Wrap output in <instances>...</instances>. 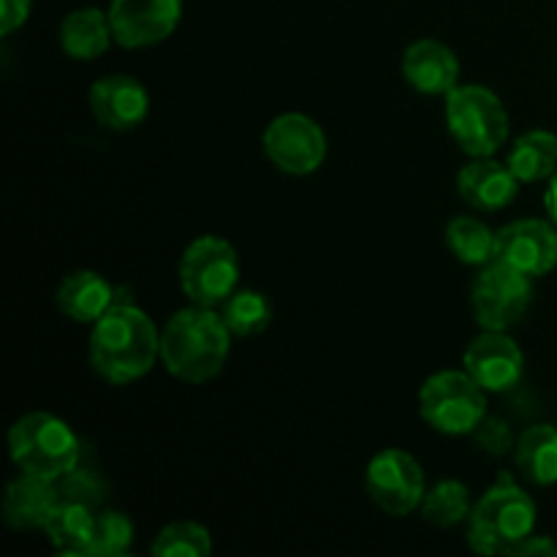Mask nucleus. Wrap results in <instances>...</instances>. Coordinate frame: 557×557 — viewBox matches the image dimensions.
Instances as JSON below:
<instances>
[{
  "instance_id": "f257e3e1",
  "label": "nucleus",
  "mask_w": 557,
  "mask_h": 557,
  "mask_svg": "<svg viewBox=\"0 0 557 557\" xmlns=\"http://www.w3.org/2000/svg\"><path fill=\"white\" fill-rule=\"evenodd\" d=\"M87 351L92 370L103 381L114 386L134 384L145 379L161 357V332L134 302L112 305L92 324Z\"/></svg>"
},
{
  "instance_id": "f03ea898",
  "label": "nucleus",
  "mask_w": 557,
  "mask_h": 557,
  "mask_svg": "<svg viewBox=\"0 0 557 557\" xmlns=\"http://www.w3.org/2000/svg\"><path fill=\"white\" fill-rule=\"evenodd\" d=\"M232 332L218 308L177 310L161 332V362L183 384H207L226 368L232 351Z\"/></svg>"
},
{
  "instance_id": "7ed1b4c3",
  "label": "nucleus",
  "mask_w": 557,
  "mask_h": 557,
  "mask_svg": "<svg viewBox=\"0 0 557 557\" xmlns=\"http://www.w3.org/2000/svg\"><path fill=\"white\" fill-rule=\"evenodd\" d=\"M536 531V504L531 495L500 476L468 517V544L479 555H515V549Z\"/></svg>"
},
{
  "instance_id": "20e7f679",
  "label": "nucleus",
  "mask_w": 557,
  "mask_h": 557,
  "mask_svg": "<svg viewBox=\"0 0 557 557\" xmlns=\"http://www.w3.org/2000/svg\"><path fill=\"white\" fill-rule=\"evenodd\" d=\"M11 462L27 476L58 482L79 466L82 444L69 422L47 411H30L9 430Z\"/></svg>"
},
{
  "instance_id": "39448f33",
  "label": "nucleus",
  "mask_w": 557,
  "mask_h": 557,
  "mask_svg": "<svg viewBox=\"0 0 557 557\" xmlns=\"http://www.w3.org/2000/svg\"><path fill=\"white\" fill-rule=\"evenodd\" d=\"M446 128L471 158H490L509 139V112L484 85H457L446 96Z\"/></svg>"
},
{
  "instance_id": "423d86ee",
  "label": "nucleus",
  "mask_w": 557,
  "mask_h": 557,
  "mask_svg": "<svg viewBox=\"0 0 557 557\" xmlns=\"http://www.w3.org/2000/svg\"><path fill=\"white\" fill-rule=\"evenodd\" d=\"M419 413L444 435H471L487 417V389L468 370H438L419 389Z\"/></svg>"
},
{
  "instance_id": "0eeeda50",
  "label": "nucleus",
  "mask_w": 557,
  "mask_h": 557,
  "mask_svg": "<svg viewBox=\"0 0 557 557\" xmlns=\"http://www.w3.org/2000/svg\"><path fill=\"white\" fill-rule=\"evenodd\" d=\"M180 286L190 305L221 308L239 288V259L228 239L196 237L180 259Z\"/></svg>"
},
{
  "instance_id": "6e6552de",
  "label": "nucleus",
  "mask_w": 557,
  "mask_h": 557,
  "mask_svg": "<svg viewBox=\"0 0 557 557\" xmlns=\"http://www.w3.org/2000/svg\"><path fill=\"white\" fill-rule=\"evenodd\" d=\"M533 277L500 261L479 270L471 286L473 319L482 330L509 332L531 310Z\"/></svg>"
},
{
  "instance_id": "1a4fd4ad",
  "label": "nucleus",
  "mask_w": 557,
  "mask_h": 557,
  "mask_svg": "<svg viewBox=\"0 0 557 557\" xmlns=\"http://www.w3.org/2000/svg\"><path fill=\"white\" fill-rule=\"evenodd\" d=\"M364 490L384 515L408 517L422 506L428 479L417 457L406 449H384L368 462Z\"/></svg>"
},
{
  "instance_id": "9d476101",
  "label": "nucleus",
  "mask_w": 557,
  "mask_h": 557,
  "mask_svg": "<svg viewBox=\"0 0 557 557\" xmlns=\"http://www.w3.org/2000/svg\"><path fill=\"white\" fill-rule=\"evenodd\" d=\"M261 147L272 166L292 177H308L319 172L330 150L324 128L313 117L299 112L277 114L275 120H270L261 136Z\"/></svg>"
},
{
  "instance_id": "9b49d317",
  "label": "nucleus",
  "mask_w": 557,
  "mask_h": 557,
  "mask_svg": "<svg viewBox=\"0 0 557 557\" xmlns=\"http://www.w3.org/2000/svg\"><path fill=\"white\" fill-rule=\"evenodd\" d=\"M493 261L525 272L533 281L557 267V226L542 218L511 221L495 234Z\"/></svg>"
},
{
  "instance_id": "f8f14e48",
  "label": "nucleus",
  "mask_w": 557,
  "mask_h": 557,
  "mask_svg": "<svg viewBox=\"0 0 557 557\" xmlns=\"http://www.w3.org/2000/svg\"><path fill=\"white\" fill-rule=\"evenodd\" d=\"M183 20V0H112L109 22L114 41L125 49H145L166 41Z\"/></svg>"
},
{
  "instance_id": "ddd939ff",
  "label": "nucleus",
  "mask_w": 557,
  "mask_h": 557,
  "mask_svg": "<svg viewBox=\"0 0 557 557\" xmlns=\"http://www.w3.org/2000/svg\"><path fill=\"white\" fill-rule=\"evenodd\" d=\"M462 370H468L482 389L509 392L525 373V354L509 332L484 330L468 343L462 354Z\"/></svg>"
},
{
  "instance_id": "4468645a",
  "label": "nucleus",
  "mask_w": 557,
  "mask_h": 557,
  "mask_svg": "<svg viewBox=\"0 0 557 557\" xmlns=\"http://www.w3.org/2000/svg\"><path fill=\"white\" fill-rule=\"evenodd\" d=\"M87 103H90V112L98 125L120 131V134L139 128L150 114V92L136 76L128 74H112L98 79L90 87Z\"/></svg>"
},
{
  "instance_id": "2eb2a0df",
  "label": "nucleus",
  "mask_w": 557,
  "mask_h": 557,
  "mask_svg": "<svg viewBox=\"0 0 557 557\" xmlns=\"http://www.w3.org/2000/svg\"><path fill=\"white\" fill-rule=\"evenodd\" d=\"M403 76L422 96H449L460 85V60L446 44L419 38L403 52Z\"/></svg>"
},
{
  "instance_id": "dca6fc26",
  "label": "nucleus",
  "mask_w": 557,
  "mask_h": 557,
  "mask_svg": "<svg viewBox=\"0 0 557 557\" xmlns=\"http://www.w3.org/2000/svg\"><path fill=\"white\" fill-rule=\"evenodd\" d=\"M457 194L468 207L482 212H498L509 207L520 194V180L509 163L490 158H473L457 172Z\"/></svg>"
},
{
  "instance_id": "f3484780",
  "label": "nucleus",
  "mask_w": 557,
  "mask_h": 557,
  "mask_svg": "<svg viewBox=\"0 0 557 557\" xmlns=\"http://www.w3.org/2000/svg\"><path fill=\"white\" fill-rule=\"evenodd\" d=\"M60 506L58 482L22 473L9 484L3 498V517L14 531H44Z\"/></svg>"
},
{
  "instance_id": "a211bd4d",
  "label": "nucleus",
  "mask_w": 557,
  "mask_h": 557,
  "mask_svg": "<svg viewBox=\"0 0 557 557\" xmlns=\"http://www.w3.org/2000/svg\"><path fill=\"white\" fill-rule=\"evenodd\" d=\"M117 288L103 275L92 270H76L60 281L54 292V305L65 319L76 324H96L103 313L114 305Z\"/></svg>"
},
{
  "instance_id": "6ab92c4d",
  "label": "nucleus",
  "mask_w": 557,
  "mask_h": 557,
  "mask_svg": "<svg viewBox=\"0 0 557 557\" xmlns=\"http://www.w3.org/2000/svg\"><path fill=\"white\" fill-rule=\"evenodd\" d=\"M60 49H63L69 58L79 60V63H90V60L101 58L109 49V41L114 38L112 22L109 14H103L101 9H76L60 22Z\"/></svg>"
},
{
  "instance_id": "aec40b11",
  "label": "nucleus",
  "mask_w": 557,
  "mask_h": 557,
  "mask_svg": "<svg viewBox=\"0 0 557 557\" xmlns=\"http://www.w3.org/2000/svg\"><path fill=\"white\" fill-rule=\"evenodd\" d=\"M515 466L525 482L536 487L557 484V428L555 424H533L517 438Z\"/></svg>"
},
{
  "instance_id": "412c9836",
  "label": "nucleus",
  "mask_w": 557,
  "mask_h": 557,
  "mask_svg": "<svg viewBox=\"0 0 557 557\" xmlns=\"http://www.w3.org/2000/svg\"><path fill=\"white\" fill-rule=\"evenodd\" d=\"M506 163L520 183H542L549 180L557 169V136L553 131H528L517 136Z\"/></svg>"
},
{
  "instance_id": "4be33fe9",
  "label": "nucleus",
  "mask_w": 557,
  "mask_h": 557,
  "mask_svg": "<svg viewBox=\"0 0 557 557\" xmlns=\"http://www.w3.org/2000/svg\"><path fill=\"white\" fill-rule=\"evenodd\" d=\"M44 533L58 553L90 557L92 536H96V515L87 506L60 500Z\"/></svg>"
},
{
  "instance_id": "5701e85b",
  "label": "nucleus",
  "mask_w": 557,
  "mask_h": 557,
  "mask_svg": "<svg viewBox=\"0 0 557 557\" xmlns=\"http://www.w3.org/2000/svg\"><path fill=\"white\" fill-rule=\"evenodd\" d=\"M495 234L484 221L473 215L451 218L446 226V248L457 261L468 267H484L495 256Z\"/></svg>"
},
{
  "instance_id": "b1692460",
  "label": "nucleus",
  "mask_w": 557,
  "mask_h": 557,
  "mask_svg": "<svg viewBox=\"0 0 557 557\" xmlns=\"http://www.w3.org/2000/svg\"><path fill=\"white\" fill-rule=\"evenodd\" d=\"M422 517L435 528H455L460 522H468L473 511L471 490L466 482H457V479H441L438 484L424 493L422 500Z\"/></svg>"
},
{
  "instance_id": "393cba45",
  "label": "nucleus",
  "mask_w": 557,
  "mask_h": 557,
  "mask_svg": "<svg viewBox=\"0 0 557 557\" xmlns=\"http://www.w3.org/2000/svg\"><path fill=\"white\" fill-rule=\"evenodd\" d=\"M221 319L226 321L228 332L234 337H253L261 335L272 324V302L267 294L250 292V288H237L226 302L218 308Z\"/></svg>"
},
{
  "instance_id": "a878e982",
  "label": "nucleus",
  "mask_w": 557,
  "mask_h": 557,
  "mask_svg": "<svg viewBox=\"0 0 557 557\" xmlns=\"http://www.w3.org/2000/svg\"><path fill=\"white\" fill-rule=\"evenodd\" d=\"M150 553L156 557H207L212 553V536L199 522L180 520L158 533Z\"/></svg>"
},
{
  "instance_id": "bb28decb",
  "label": "nucleus",
  "mask_w": 557,
  "mask_h": 557,
  "mask_svg": "<svg viewBox=\"0 0 557 557\" xmlns=\"http://www.w3.org/2000/svg\"><path fill=\"white\" fill-rule=\"evenodd\" d=\"M134 542V522L123 511H103L96 517V536H92L90 557H120Z\"/></svg>"
},
{
  "instance_id": "cd10ccee",
  "label": "nucleus",
  "mask_w": 557,
  "mask_h": 557,
  "mask_svg": "<svg viewBox=\"0 0 557 557\" xmlns=\"http://www.w3.org/2000/svg\"><path fill=\"white\" fill-rule=\"evenodd\" d=\"M58 493L60 500H65V504H79L87 506V509H96L103 500L107 487H103L101 476H98L96 471L76 466L74 471L65 473L63 479H58Z\"/></svg>"
},
{
  "instance_id": "c85d7f7f",
  "label": "nucleus",
  "mask_w": 557,
  "mask_h": 557,
  "mask_svg": "<svg viewBox=\"0 0 557 557\" xmlns=\"http://www.w3.org/2000/svg\"><path fill=\"white\" fill-rule=\"evenodd\" d=\"M471 435L479 449L490 457H504L515 449V435H511V428L504 419L484 417Z\"/></svg>"
},
{
  "instance_id": "c756f323",
  "label": "nucleus",
  "mask_w": 557,
  "mask_h": 557,
  "mask_svg": "<svg viewBox=\"0 0 557 557\" xmlns=\"http://www.w3.org/2000/svg\"><path fill=\"white\" fill-rule=\"evenodd\" d=\"M33 0H0V36H11L30 16Z\"/></svg>"
},
{
  "instance_id": "7c9ffc66",
  "label": "nucleus",
  "mask_w": 557,
  "mask_h": 557,
  "mask_svg": "<svg viewBox=\"0 0 557 557\" xmlns=\"http://www.w3.org/2000/svg\"><path fill=\"white\" fill-rule=\"evenodd\" d=\"M511 557H557V544L549 536H528Z\"/></svg>"
},
{
  "instance_id": "2f4dec72",
  "label": "nucleus",
  "mask_w": 557,
  "mask_h": 557,
  "mask_svg": "<svg viewBox=\"0 0 557 557\" xmlns=\"http://www.w3.org/2000/svg\"><path fill=\"white\" fill-rule=\"evenodd\" d=\"M544 207H547V215L549 221L557 226V169L555 174L549 177V185H547V194H544Z\"/></svg>"
}]
</instances>
